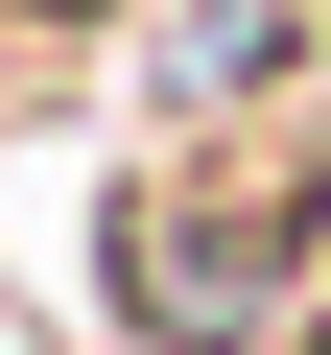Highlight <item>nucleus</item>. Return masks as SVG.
<instances>
[{
    "label": "nucleus",
    "mask_w": 331,
    "mask_h": 355,
    "mask_svg": "<svg viewBox=\"0 0 331 355\" xmlns=\"http://www.w3.org/2000/svg\"><path fill=\"white\" fill-rule=\"evenodd\" d=\"M71 284H95L118 355H284L331 308V71L142 119L95 166V214H71Z\"/></svg>",
    "instance_id": "1"
},
{
    "label": "nucleus",
    "mask_w": 331,
    "mask_h": 355,
    "mask_svg": "<svg viewBox=\"0 0 331 355\" xmlns=\"http://www.w3.org/2000/svg\"><path fill=\"white\" fill-rule=\"evenodd\" d=\"M95 48H142V0H0V71H95Z\"/></svg>",
    "instance_id": "2"
}]
</instances>
